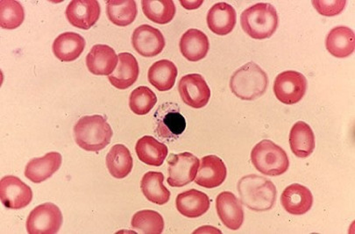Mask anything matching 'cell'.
<instances>
[{
    "label": "cell",
    "mask_w": 355,
    "mask_h": 234,
    "mask_svg": "<svg viewBox=\"0 0 355 234\" xmlns=\"http://www.w3.org/2000/svg\"><path fill=\"white\" fill-rule=\"evenodd\" d=\"M141 6L146 17L160 25L171 22L177 12L171 0H144Z\"/></svg>",
    "instance_id": "30"
},
{
    "label": "cell",
    "mask_w": 355,
    "mask_h": 234,
    "mask_svg": "<svg viewBox=\"0 0 355 234\" xmlns=\"http://www.w3.org/2000/svg\"><path fill=\"white\" fill-rule=\"evenodd\" d=\"M187 128V121L182 115L175 110H168L159 115L157 134L164 139H177Z\"/></svg>",
    "instance_id": "31"
},
{
    "label": "cell",
    "mask_w": 355,
    "mask_h": 234,
    "mask_svg": "<svg viewBox=\"0 0 355 234\" xmlns=\"http://www.w3.org/2000/svg\"><path fill=\"white\" fill-rule=\"evenodd\" d=\"M132 157L130 151L124 145L117 144L111 148L106 156V166L114 178L122 179L131 173Z\"/></svg>",
    "instance_id": "28"
},
{
    "label": "cell",
    "mask_w": 355,
    "mask_h": 234,
    "mask_svg": "<svg viewBox=\"0 0 355 234\" xmlns=\"http://www.w3.org/2000/svg\"><path fill=\"white\" fill-rule=\"evenodd\" d=\"M140 69L136 58L130 53L119 55V64L115 71L109 75L112 85L119 90H125L137 81Z\"/></svg>",
    "instance_id": "20"
},
{
    "label": "cell",
    "mask_w": 355,
    "mask_h": 234,
    "mask_svg": "<svg viewBox=\"0 0 355 234\" xmlns=\"http://www.w3.org/2000/svg\"><path fill=\"white\" fill-rule=\"evenodd\" d=\"M101 12L97 0H74L69 3L65 15L73 26L88 30L98 22Z\"/></svg>",
    "instance_id": "12"
},
{
    "label": "cell",
    "mask_w": 355,
    "mask_h": 234,
    "mask_svg": "<svg viewBox=\"0 0 355 234\" xmlns=\"http://www.w3.org/2000/svg\"><path fill=\"white\" fill-rule=\"evenodd\" d=\"M112 129L105 118L92 115L80 118L74 127L76 144L89 152H98L110 144Z\"/></svg>",
    "instance_id": "2"
},
{
    "label": "cell",
    "mask_w": 355,
    "mask_h": 234,
    "mask_svg": "<svg viewBox=\"0 0 355 234\" xmlns=\"http://www.w3.org/2000/svg\"><path fill=\"white\" fill-rule=\"evenodd\" d=\"M157 104V95L147 87L136 88L129 98V107L136 115L148 114Z\"/></svg>",
    "instance_id": "34"
},
{
    "label": "cell",
    "mask_w": 355,
    "mask_h": 234,
    "mask_svg": "<svg viewBox=\"0 0 355 234\" xmlns=\"http://www.w3.org/2000/svg\"><path fill=\"white\" fill-rule=\"evenodd\" d=\"M241 202L254 212H267L273 208L277 191L270 180L258 174H248L238 183Z\"/></svg>",
    "instance_id": "1"
},
{
    "label": "cell",
    "mask_w": 355,
    "mask_h": 234,
    "mask_svg": "<svg viewBox=\"0 0 355 234\" xmlns=\"http://www.w3.org/2000/svg\"><path fill=\"white\" fill-rule=\"evenodd\" d=\"M327 51L338 58L349 57L355 49V34L347 26L331 29L326 39Z\"/></svg>",
    "instance_id": "23"
},
{
    "label": "cell",
    "mask_w": 355,
    "mask_h": 234,
    "mask_svg": "<svg viewBox=\"0 0 355 234\" xmlns=\"http://www.w3.org/2000/svg\"><path fill=\"white\" fill-rule=\"evenodd\" d=\"M168 165V186L178 188L187 186L194 181L200 166L198 158L188 152L171 154Z\"/></svg>",
    "instance_id": "8"
},
{
    "label": "cell",
    "mask_w": 355,
    "mask_h": 234,
    "mask_svg": "<svg viewBox=\"0 0 355 234\" xmlns=\"http://www.w3.org/2000/svg\"><path fill=\"white\" fill-rule=\"evenodd\" d=\"M292 153L298 158H307L315 150V135L311 127L304 121H298L290 133Z\"/></svg>",
    "instance_id": "24"
},
{
    "label": "cell",
    "mask_w": 355,
    "mask_h": 234,
    "mask_svg": "<svg viewBox=\"0 0 355 234\" xmlns=\"http://www.w3.org/2000/svg\"><path fill=\"white\" fill-rule=\"evenodd\" d=\"M119 57L114 48L105 44L94 45L86 57L88 71L95 75H110L116 70Z\"/></svg>",
    "instance_id": "14"
},
{
    "label": "cell",
    "mask_w": 355,
    "mask_h": 234,
    "mask_svg": "<svg viewBox=\"0 0 355 234\" xmlns=\"http://www.w3.org/2000/svg\"><path fill=\"white\" fill-rule=\"evenodd\" d=\"M0 199L6 208L23 209L31 203L33 191L19 177L6 176L0 181Z\"/></svg>",
    "instance_id": "10"
},
{
    "label": "cell",
    "mask_w": 355,
    "mask_h": 234,
    "mask_svg": "<svg viewBox=\"0 0 355 234\" xmlns=\"http://www.w3.org/2000/svg\"><path fill=\"white\" fill-rule=\"evenodd\" d=\"M131 225L140 233L161 234L164 230V219L155 210H144L132 216Z\"/></svg>",
    "instance_id": "32"
},
{
    "label": "cell",
    "mask_w": 355,
    "mask_h": 234,
    "mask_svg": "<svg viewBox=\"0 0 355 234\" xmlns=\"http://www.w3.org/2000/svg\"><path fill=\"white\" fill-rule=\"evenodd\" d=\"M25 19L24 8L15 0L0 1V26L3 29H15L21 26Z\"/></svg>",
    "instance_id": "33"
},
{
    "label": "cell",
    "mask_w": 355,
    "mask_h": 234,
    "mask_svg": "<svg viewBox=\"0 0 355 234\" xmlns=\"http://www.w3.org/2000/svg\"><path fill=\"white\" fill-rule=\"evenodd\" d=\"M241 24L245 34L251 38H270L278 28L277 10L268 3H258L241 13Z\"/></svg>",
    "instance_id": "4"
},
{
    "label": "cell",
    "mask_w": 355,
    "mask_h": 234,
    "mask_svg": "<svg viewBox=\"0 0 355 234\" xmlns=\"http://www.w3.org/2000/svg\"><path fill=\"white\" fill-rule=\"evenodd\" d=\"M178 74L177 66L168 60L155 62L148 70L149 82L159 91H168L174 87Z\"/></svg>",
    "instance_id": "26"
},
{
    "label": "cell",
    "mask_w": 355,
    "mask_h": 234,
    "mask_svg": "<svg viewBox=\"0 0 355 234\" xmlns=\"http://www.w3.org/2000/svg\"><path fill=\"white\" fill-rule=\"evenodd\" d=\"M268 78L260 66L254 62L242 66L232 75V92L242 100H254L267 91Z\"/></svg>",
    "instance_id": "3"
},
{
    "label": "cell",
    "mask_w": 355,
    "mask_h": 234,
    "mask_svg": "<svg viewBox=\"0 0 355 234\" xmlns=\"http://www.w3.org/2000/svg\"><path fill=\"white\" fill-rule=\"evenodd\" d=\"M216 209L221 222L228 229L237 231L244 222L241 202L230 191H223L216 199Z\"/></svg>",
    "instance_id": "13"
},
{
    "label": "cell",
    "mask_w": 355,
    "mask_h": 234,
    "mask_svg": "<svg viewBox=\"0 0 355 234\" xmlns=\"http://www.w3.org/2000/svg\"><path fill=\"white\" fill-rule=\"evenodd\" d=\"M106 15L114 25L127 26L135 21L138 15L137 5L134 0H108Z\"/></svg>",
    "instance_id": "29"
},
{
    "label": "cell",
    "mask_w": 355,
    "mask_h": 234,
    "mask_svg": "<svg viewBox=\"0 0 355 234\" xmlns=\"http://www.w3.org/2000/svg\"><path fill=\"white\" fill-rule=\"evenodd\" d=\"M251 161L255 169L265 176H281L290 167L286 152L270 140L255 145L251 152Z\"/></svg>",
    "instance_id": "5"
},
{
    "label": "cell",
    "mask_w": 355,
    "mask_h": 234,
    "mask_svg": "<svg viewBox=\"0 0 355 234\" xmlns=\"http://www.w3.org/2000/svg\"><path fill=\"white\" fill-rule=\"evenodd\" d=\"M135 151L139 159L149 166H162L168 156L167 146L148 135L137 141Z\"/></svg>",
    "instance_id": "25"
},
{
    "label": "cell",
    "mask_w": 355,
    "mask_h": 234,
    "mask_svg": "<svg viewBox=\"0 0 355 234\" xmlns=\"http://www.w3.org/2000/svg\"><path fill=\"white\" fill-rule=\"evenodd\" d=\"M85 45V39L82 35L72 32L64 33L55 39L53 53L62 62H73L80 57Z\"/></svg>",
    "instance_id": "22"
},
{
    "label": "cell",
    "mask_w": 355,
    "mask_h": 234,
    "mask_svg": "<svg viewBox=\"0 0 355 234\" xmlns=\"http://www.w3.org/2000/svg\"><path fill=\"white\" fill-rule=\"evenodd\" d=\"M281 204L284 209L291 215H304L313 207V196L307 187L293 183L284 190Z\"/></svg>",
    "instance_id": "16"
},
{
    "label": "cell",
    "mask_w": 355,
    "mask_h": 234,
    "mask_svg": "<svg viewBox=\"0 0 355 234\" xmlns=\"http://www.w3.org/2000/svg\"><path fill=\"white\" fill-rule=\"evenodd\" d=\"M313 5L321 15L331 17V16L338 15L343 12L345 6L347 5V1H345V0H341V1L340 0H336V1L317 0V1H313Z\"/></svg>",
    "instance_id": "35"
},
{
    "label": "cell",
    "mask_w": 355,
    "mask_h": 234,
    "mask_svg": "<svg viewBox=\"0 0 355 234\" xmlns=\"http://www.w3.org/2000/svg\"><path fill=\"white\" fill-rule=\"evenodd\" d=\"M211 201L207 194L192 189L179 194L175 206L182 216L196 219L203 216L210 208Z\"/></svg>",
    "instance_id": "19"
},
{
    "label": "cell",
    "mask_w": 355,
    "mask_h": 234,
    "mask_svg": "<svg viewBox=\"0 0 355 234\" xmlns=\"http://www.w3.org/2000/svg\"><path fill=\"white\" fill-rule=\"evenodd\" d=\"M132 44L135 51L142 57H154L164 51L165 39L159 29L141 25L132 33Z\"/></svg>",
    "instance_id": "11"
},
{
    "label": "cell",
    "mask_w": 355,
    "mask_h": 234,
    "mask_svg": "<svg viewBox=\"0 0 355 234\" xmlns=\"http://www.w3.org/2000/svg\"><path fill=\"white\" fill-rule=\"evenodd\" d=\"M62 224V214L58 206L52 203L42 204L30 213L26 220L29 234H55Z\"/></svg>",
    "instance_id": "6"
},
{
    "label": "cell",
    "mask_w": 355,
    "mask_h": 234,
    "mask_svg": "<svg viewBox=\"0 0 355 234\" xmlns=\"http://www.w3.org/2000/svg\"><path fill=\"white\" fill-rule=\"evenodd\" d=\"M164 176L161 172L149 171L142 177L141 189L146 199L150 202L162 206L171 199V192L164 186Z\"/></svg>",
    "instance_id": "27"
},
{
    "label": "cell",
    "mask_w": 355,
    "mask_h": 234,
    "mask_svg": "<svg viewBox=\"0 0 355 234\" xmlns=\"http://www.w3.org/2000/svg\"><path fill=\"white\" fill-rule=\"evenodd\" d=\"M207 19L208 28L214 34L224 36L234 30L237 15L233 6L220 2L209 10Z\"/></svg>",
    "instance_id": "17"
},
{
    "label": "cell",
    "mask_w": 355,
    "mask_h": 234,
    "mask_svg": "<svg viewBox=\"0 0 355 234\" xmlns=\"http://www.w3.org/2000/svg\"><path fill=\"white\" fill-rule=\"evenodd\" d=\"M306 90V78L297 71L282 72L274 82L275 97L285 105L297 104L303 100Z\"/></svg>",
    "instance_id": "7"
},
{
    "label": "cell",
    "mask_w": 355,
    "mask_h": 234,
    "mask_svg": "<svg viewBox=\"0 0 355 234\" xmlns=\"http://www.w3.org/2000/svg\"><path fill=\"white\" fill-rule=\"evenodd\" d=\"M61 154L51 152L44 156L34 158L26 164L25 177L31 182L40 183L51 178L61 167Z\"/></svg>",
    "instance_id": "18"
},
{
    "label": "cell",
    "mask_w": 355,
    "mask_h": 234,
    "mask_svg": "<svg viewBox=\"0 0 355 234\" xmlns=\"http://www.w3.org/2000/svg\"><path fill=\"white\" fill-rule=\"evenodd\" d=\"M227 176V167L220 157L207 156L202 158L195 183L198 186L214 189L225 182Z\"/></svg>",
    "instance_id": "15"
},
{
    "label": "cell",
    "mask_w": 355,
    "mask_h": 234,
    "mask_svg": "<svg viewBox=\"0 0 355 234\" xmlns=\"http://www.w3.org/2000/svg\"><path fill=\"white\" fill-rule=\"evenodd\" d=\"M179 47L188 61L198 62L207 57L210 42L204 32L192 28L182 35Z\"/></svg>",
    "instance_id": "21"
},
{
    "label": "cell",
    "mask_w": 355,
    "mask_h": 234,
    "mask_svg": "<svg viewBox=\"0 0 355 234\" xmlns=\"http://www.w3.org/2000/svg\"><path fill=\"white\" fill-rule=\"evenodd\" d=\"M178 91L184 104L192 108H203L211 98V90L203 75L189 74L179 81Z\"/></svg>",
    "instance_id": "9"
}]
</instances>
